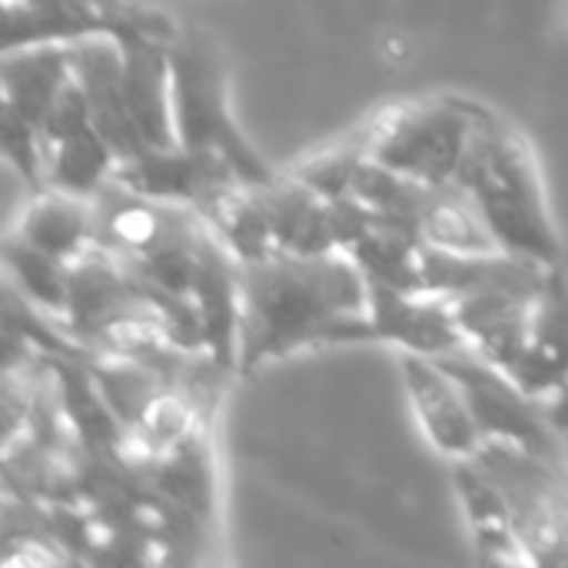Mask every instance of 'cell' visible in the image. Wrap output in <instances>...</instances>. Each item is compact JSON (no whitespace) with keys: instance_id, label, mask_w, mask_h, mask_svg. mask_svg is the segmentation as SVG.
Returning <instances> with one entry per match:
<instances>
[{"instance_id":"cell-14","label":"cell","mask_w":568,"mask_h":568,"mask_svg":"<svg viewBox=\"0 0 568 568\" xmlns=\"http://www.w3.org/2000/svg\"><path fill=\"white\" fill-rule=\"evenodd\" d=\"M160 496H166L183 513L196 516L216 532L220 523V446L216 423H203L173 449L153 456L143 476Z\"/></svg>"},{"instance_id":"cell-8","label":"cell","mask_w":568,"mask_h":568,"mask_svg":"<svg viewBox=\"0 0 568 568\" xmlns=\"http://www.w3.org/2000/svg\"><path fill=\"white\" fill-rule=\"evenodd\" d=\"M439 366L463 386L469 409H473L486 439L516 443V446H523L542 459L549 456L556 426L549 419L546 399L526 393L509 376V369L486 359L473 346L449 353V356H439Z\"/></svg>"},{"instance_id":"cell-10","label":"cell","mask_w":568,"mask_h":568,"mask_svg":"<svg viewBox=\"0 0 568 568\" xmlns=\"http://www.w3.org/2000/svg\"><path fill=\"white\" fill-rule=\"evenodd\" d=\"M366 343H389L399 353L429 359L469 349L449 296L429 290H396L383 283H369Z\"/></svg>"},{"instance_id":"cell-23","label":"cell","mask_w":568,"mask_h":568,"mask_svg":"<svg viewBox=\"0 0 568 568\" xmlns=\"http://www.w3.org/2000/svg\"><path fill=\"white\" fill-rule=\"evenodd\" d=\"M196 213L240 256V263L260 260V256L276 250L263 196H260V190L253 183H243L240 176H230V180L216 183L196 203Z\"/></svg>"},{"instance_id":"cell-9","label":"cell","mask_w":568,"mask_h":568,"mask_svg":"<svg viewBox=\"0 0 568 568\" xmlns=\"http://www.w3.org/2000/svg\"><path fill=\"white\" fill-rule=\"evenodd\" d=\"M40 143H43V170H47V186L77 193V196H93L116 166V156L103 133L93 123L87 93L73 73L60 100L53 103L50 116L40 126Z\"/></svg>"},{"instance_id":"cell-11","label":"cell","mask_w":568,"mask_h":568,"mask_svg":"<svg viewBox=\"0 0 568 568\" xmlns=\"http://www.w3.org/2000/svg\"><path fill=\"white\" fill-rule=\"evenodd\" d=\"M399 366H403L413 413L426 439L453 463L473 459L479 446L486 443V436L469 409L463 386L439 366V359H429V356L403 353Z\"/></svg>"},{"instance_id":"cell-5","label":"cell","mask_w":568,"mask_h":568,"mask_svg":"<svg viewBox=\"0 0 568 568\" xmlns=\"http://www.w3.org/2000/svg\"><path fill=\"white\" fill-rule=\"evenodd\" d=\"M476 116L479 103L466 97L389 103L373 113V163L423 183H453Z\"/></svg>"},{"instance_id":"cell-21","label":"cell","mask_w":568,"mask_h":568,"mask_svg":"<svg viewBox=\"0 0 568 568\" xmlns=\"http://www.w3.org/2000/svg\"><path fill=\"white\" fill-rule=\"evenodd\" d=\"M453 483H456L459 503L466 509L476 559L486 566H536L513 526L506 499L499 496L493 479L473 459L453 463Z\"/></svg>"},{"instance_id":"cell-24","label":"cell","mask_w":568,"mask_h":568,"mask_svg":"<svg viewBox=\"0 0 568 568\" xmlns=\"http://www.w3.org/2000/svg\"><path fill=\"white\" fill-rule=\"evenodd\" d=\"M353 263L366 273L369 283L396 286V290H426L423 286V243L399 226L376 213V220L343 250Z\"/></svg>"},{"instance_id":"cell-4","label":"cell","mask_w":568,"mask_h":568,"mask_svg":"<svg viewBox=\"0 0 568 568\" xmlns=\"http://www.w3.org/2000/svg\"><path fill=\"white\" fill-rule=\"evenodd\" d=\"M170 53V100L176 143L193 153L216 156L236 170L240 180L263 186L276 180L256 146L243 136L230 110V63L216 37L196 23H180L166 43Z\"/></svg>"},{"instance_id":"cell-28","label":"cell","mask_w":568,"mask_h":568,"mask_svg":"<svg viewBox=\"0 0 568 568\" xmlns=\"http://www.w3.org/2000/svg\"><path fill=\"white\" fill-rule=\"evenodd\" d=\"M546 409H549L552 426H568V386L562 393H556V396L546 399Z\"/></svg>"},{"instance_id":"cell-27","label":"cell","mask_w":568,"mask_h":568,"mask_svg":"<svg viewBox=\"0 0 568 568\" xmlns=\"http://www.w3.org/2000/svg\"><path fill=\"white\" fill-rule=\"evenodd\" d=\"M546 463L562 476V483L568 486V426H556V436H552V449L546 456Z\"/></svg>"},{"instance_id":"cell-29","label":"cell","mask_w":568,"mask_h":568,"mask_svg":"<svg viewBox=\"0 0 568 568\" xmlns=\"http://www.w3.org/2000/svg\"><path fill=\"white\" fill-rule=\"evenodd\" d=\"M566 13H568V3H566Z\"/></svg>"},{"instance_id":"cell-17","label":"cell","mask_w":568,"mask_h":568,"mask_svg":"<svg viewBox=\"0 0 568 568\" xmlns=\"http://www.w3.org/2000/svg\"><path fill=\"white\" fill-rule=\"evenodd\" d=\"M73 80L70 43H33L3 50L0 63V106L23 116L37 133L50 116L53 103Z\"/></svg>"},{"instance_id":"cell-15","label":"cell","mask_w":568,"mask_h":568,"mask_svg":"<svg viewBox=\"0 0 568 568\" xmlns=\"http://www.w3.org/2000/svg\"><path fill=\"white\" fill-rule=\"evenodd\" d=\"M509 376L539 399H549L568 386V276L562 263L546 273L532 306L526 353Z\"/></svg>"},{"instance_id":"cell-7","label":"cell","mask_w":568,"mask_h":568,"mask_svg":"<svg viewBox=\"0 0 568 568\" xmlns=\"http://www.w3.org/2000/svg\"><path fill=\"white\" fill-rule=\"evenodd\" d=\"M3 50L33 43H77L87 37L150 33L173 40L180 20L140 0H0Z\"/></svg>"},{"instance_id":"cell-3","label":"cell","mask_w":568,"mask_h":568,"mask_svg":"<svg viewBox=\"0 0 568 568\" xmlns=\"http://www.w3.org/2000/svg\"><path fill=\"white\" fill-rule=\"evenodd\" d=\"M456 180L469 190L506 253L536 260L542 266L562 263V240L552 220L536 150L513 120L486 103H479L476 130Z\"/></svg>"},{"instance_id":"cell-1","label":"cell","mask_w":568,"mask_h":568,"mask_svg":"<svg viewBox=\"0 0 568 568\" xmlns=\"http://www.w3.org/2000/svg\"><path fill=\"white\" fill-rule=\"evenodd\" d=\"M369 280L349 253L273 250L240 263L236 373L320 346L366 343Z\"/></svg>"},{"instance_id":"cell-19","label":"cell","mask_w":568,"mask_h":568,"mask_svg":"<svg viewBox=\"0 0 568 568\" xmlns=\"http://www.w3.org/2000/svg\"><path fill=\"white\" fill-rule=\"evenodd\" d=\"M230 176H236V170L230 163L206 156V153L183 150V146H163V150L153 146L140 156L113 166V180H120L123 186L156 196V200L190 203L193 210L216 183H223Z\"/></svg>"},{"instance_id":"cell-18","label":"cell","mask_w":568,"mask_h":568,"mask_svg":"<svg viewBox=\"0 0 568 568\" xmlns=\"http://www.w3.org/2000/svg\"><path fill=\"white\" fill-rule=\"evenodd\" d=\"M193 303L203 316L206 333V353L223 366L236 373V339H240V256L210 230L196 283H193ZM240 376V373H236Z\"/></svg>"},{"instance_id":"cell-2","label":"cell","mask_w":568,"mask_h":568,"mask_svg":"<svg viewBox=\"0 0 568 568\" xmlns=\"http://www.w3.org/2000/svg\"><path fill=\"white\" fill-rule=\"evenodd\" d=\"M90 200L93 243L150 293L163 310L176 346L203 353L206 333L193 303V283L210 223L190 203L136 193L113 176Z\"/></svg>"},{"instance_id":"cell-12","label":"cell","mask_w":568,"mask_h":568,"mask_svg":"<svg viewBox=\"0 0 568 568\" xmlns=\"http://www.w3.org/2000/svg\"><path fill=\"white\" fill-rule=\"evenodd\" d=\"M70 47H73V73L87 93L93 123L110 143L116 163L146 153L150 146L123 97V53L116 37H87Z\"/></svg>"},{"instance_id":"cell-20","label":"cell","mask_w":568,"mask_h":568,"mask_svg":"<svg viewBox=\"0 0 568 568\" xmlns=\"http://www.w3.org/2000/svg\"><path fill=\"white\" fill-rule=\"evenodd\" d=\"M273 226L276 250L290 253H333L339 250L336 240V216L333 200L296 180L290 170H280L276 180L256 186Z\"/></svg>"},{"instance_id":"cell-26","label":"cell","mask_w":568,"mask_h":568,"mask_svg":"<svg viewBox=\"0 0 568 568\" xmlns=\"http://www.w3.org/2000/svg\"><path fill=\"white\" fill-rule=\"evenodd\" d=\"M369 160H373V116L356 123L346 136L293 163L290 173L306 186H313L316 193H323L326 200H339L353 193V183Z\"/></svg>"},{"instance_id":"cell-6","label":"cell","mask_w":568,"mask_h":568,"mask_svg":"<svg viewBox=\"0 0 568 568\" xmlns=\"http://www.w3.org/2000/svg\"><path fill=\"white\" fill-rule=\"evenodd\" d=\"M473 463L506 499L532 562L542 568L568 566V486L562 476L542 456L503 439H486Z\"/></svg>"},{"instance_id":"cell-25","label":"cell","mask_w":568,"mask_h":568,"mask_svg":"<svg viewBox=\"0 0 568 568\" xmlns=\"http://www.w3.org/2000/svg\"><path fill=\"white\" fill-rule=\"evenodd\" d=\"M3 266H7V283L30 300L40 313L63 320L67 316V290H70V273L63 260L30 246L17 233L7 230L3 236Z\"/></svg>"},{"instance_id":"cell-22","label":"cell","mask_w":568,"mask_h":568,"mask_svg":"<svg viewBox=\"0 0 568 568\" xmlns=\"http://www.w3.org/2000/svg\"><path fill=\"white\" fill-rule=\"evenodd\" d=\"M30 246L70 263L93 246V200L57 186L33 190L23 203L20 220L10 226Z\"/></svg>"},{"instance_id":"cell-16","label":"cell","mask_w":568,"mask_h":568,"mask_svg":"<svg viewBox=\"0 0 568 568\" xmlns=\"http://www.w3.org/2000/svg\"><path fill=\"white\" fill-rule=\"evenodd\" d=\"M123 53V97L126 106L146 140V146H180L173 126V100H170V53L160 37L150 33H120L116 37Z\"/></svg>"},{"instance_id":"cell-13","label":"cell","mask_w":568,"mask_h":568,"mask_svg":"<svg viewBox=\"0 0 568 568\" xmlns=\"http://www.w3.org/2000/svg\"><path fill=\"white\" fill-rule=\"evenodd\" d=\"M539 293L509 290V286H486L449 296L459 329L466 333L469 346L486 359L513 369L529 343L532 306Z\"/></svg>"}]
</instances>
